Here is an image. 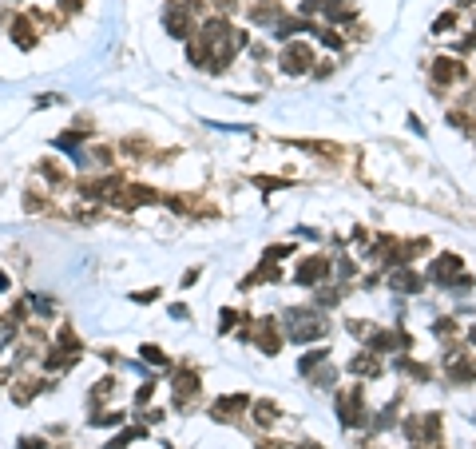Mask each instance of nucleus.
I'll use <instances>...</instances> for the list:
<instances>
[{"label":"nucleus","instance_id":"nucleus-5","mask_svg":"<svg viewBox=\"0 0 476 449\" xmlns=\"http://www.w3.org/2000/svg\"><path fill=\"white\" fill-rule=\"evenodd\" d=\"M111 203L123 211H135V207H147V203H159V191L155 187H143V183H127V187H119V195Z\"/></svg>","mask_w":476,"mask_h":449},{"label":"nucleus","instance_id":"nucleus-1","mask_svg":"<svg viewBox=\"0 0 476 449\" xmlns=\"http://www.w3.org/2000/svg\"><path fill=\"white\" fill-rule=\"evenodd\" d=\"M286 334L294 342H314L330 334V318H321V310H290L286 314Z\"/></svg>","mask_w":476,"mask_h":449},{"label":"nucleus","instance_id":"nucleus-38","mask_svg":"<svg viewBox=\"0 0 476 449\" xmlns=\"http://www.w3.org/2000/svg\"><path fill=\"white\" fill-rule=\"evenodd\" d=\"M298 449H321V446H317V441H301Z\"/></svg>","mask_w":476,"mask_h":449},{"label":"nucleus","instance_id":"nucleus-2","mask_svg":"<svg viewBox=\"0 0 476 449\" xmlns=\"http://www.w3.org/2000/svg\"><path fill=\"white\" fill-rule=\"evenodd\" d=\"M238 338H246V342H258V350L262 354H278L282 346V330H278V322L274 318H258V322H246Z\"/></svg>","mask_w":476,"mask_h":449},{"label":"nucleus","instance_id":"nucleus-30","mask_svg":"<svg viewBox=\"0 0 476 449\" xmlns=\"http://www.w3.org/2000/svg\"><path fill=\"white\" fill-rule=\"evenodd\" d=\"M16 449H48V441H44V437H20Z\"/></svg>","mask_w":476,"mask_h":449},{"label":"nucleus","instance_id":"nucleus-17","mask_svg":"<svg viewBox=\"0 0 476 449\" xmlns=\"http://www.w3.org/2000/svg\"><path fill=\"white\" fill-rule=\"evenodd\" d=\"M108 394H115V378H99V385H95L92 394H88V405H92V410H99Z\"/></svg>","mask_w":476,"mask_h":449},{"label":"nucleus","instance_id":"nucleus-6","mask_svg":"<svg viewBox=\"0 0 476 449\" xmlns=\"http://www.w3.org/2000/svg\"><path fill=\"white\" fill-rule=\"evenodd\" d=\"M361 398H365V390L361 385H349L346 394H337V401H341V426H365V405H361Z\"/></svg>","mask_w":476,"mask_h":449},{"label":"nucleus","instance_id":"nucleus-7","mask_svg":"<svg viewBox=\"0 0 476 449\" xmlns=\"http://www.w3.org/2000/svg\"><path fill=\"white\" fill-rule=\"evenodd\" d=\"M171 390H175V410H187L190 401L199 398L203 385H199V374H195V370H179L175 382H171Z\"/></svg>","mask_w":476,"mask_h":449},{"label":"nucleus","instance_id":"nucleus-10","mask_svg":"<svg viewBox=\"0 0 476 449\" xmlns=\"http://www.w3.org/2000/svg\"><path fill=\"white\" fill-rule=\"evenodd\" d=\"M428 76H433V84H437V88H448V84L464 80V64L448 60V56H437V60L428 64Z\"/></svg>","mask_w":476,"mask_h":449},{"label":"nucleus","instance_id":"nucleus-20","mask_svg":"<svg viewBox=\"0 0 476 449\" xmlns=\"http://www.w3.org/2000/svg\"><path fill=\"white\" fill-rule=\"evenodd\" d=\"M139 358H143V362H151V366H171V358H167L163 346H155V342H147V346L139 350Z\"/></svg>","mask_w":476,"mask_h":449},{"label":"nucleus","instance_id":"nucleus-29","mask_svg":"<svg viewBox=\"0 0 476 449\" xmlns=\"http://www.w3.org/2000/svg\"><path fill=\"white\" fill-rule=\"evenodd\" d=\"M151 394H155V382H143L139 390H135V405H143V401H151Z\"/></svg>","mask_w":476,"mask_h":449},{"label":"nucleus","instance_id":"nucleus-21","mask_svg":"<svg viewBox=\"0 0 476 449\" xmlns=\"http://www.w3.org/2000/svg\"><path fill=\"white\" fill-rule=\"evenodd\" d=\"M139 437H147V430H143V426H135V430H127V433H119V437H111L103 449H127L131 441H139Z\"/></svg>","mask_w":476,"mask_h":449},{"label":"nucleus","instance_id":"nucleus-39","mask_svg":"<svg viewBox=\"0 0 476 449\" xmlns=\"http://www.w3.org/2000/svg\"><path fill=\"white\" fill-rule=\"evenodd\" d=\"M457 4H460V8H473L476 0H457Z\"/></svg>","mask_w":476,"mask_h":449},{"label":"nucleus","instance_id":"nucleus-24","mask_svg":"<svg viewBox=\"0 0 476 449\" xmlns=\"http://www.w3.org/2000/svg\"><path fill=\"white\" fill-rule=\"evenodd\" d=\"M326 358H330V350H310V354H306V358L298 362V370H301V374H314V370L321 366Z\"/></svg>","mask_w":476,"mask_h":449},{"label":"nucleus","instance_id":"nucleus-18","mask_svg":"<svg viewBox=\"0 0 476 449\" xmlns=\"http://www.w3.org/2000/svg\"><path fill=\"white\" fill-rule=\"evenodd\" d=\"M301 151H314V155H330V160H337L341 155V147L337 144H317V140H298Z\"/></svg>","mask_w":476,"mask_h":449},{"label":"nucleus","instance_id":"nucleus-31","mask_svg":"<svg viewBox=\"0 0 476 449\" xmlns=\"http://www.w3.org/2000/svg\"><path fill=\"white\" fill-rule=\"evenodd\" d=\"M317 36H321V44H330V48H341V44H346V40L333 32V28H330V32H317Z\"/></svg>","mask_w":476,"mask_h":449},{"label":"nucleus","instance_id":"nucleus-36","mask_svg":"<svg viewBox=\"0 0 476 449\" xmlns=\"http://www.w3.org/2000/svg\"><path fill=\"white\" fill-rule=\"evenodd\" d=\"M4 290H12V278H8V274L0 271V294H4Z\"/></svg>","mask_w":476,"mask_h":449},{"label":"nucleus","instance_id":"nucleus-25","mask_svg":"<svg viewBox=\"0 0 476 449\" xmlns=\"http://www.w3.org/2000/svg\"><path fill=\"white\" fill-rule=\"evenodd\" d=\"M453 28H457V12H444V17H437V20H433V32H437V36L453 32Z\"/></svg>","mask_w":476,"mask_h":449},{"label":"nucleus","instance_id":"nucleus-23","mask_svg":"<svg viewBox=\"0 0 476 449\" xmlns=\"http://www.w3.org/2000/svg\"><path fill=\"white\" fill-rule=\"evenodd\" d=\"M278 17H282L278 4H254L250 8V20H258V24H270V20H278Z\"/></svg>","mask_w":476,"mask_h":449},{"label":"nucleus","instance_id":"nucleus-9","mask_svg":"<svg viewBox=\"0 0 476 449\" xmlns=\"http://www.w3.org/2000/svg\"><path fill=\"white\" fill-rule=\"evenodd\" d=\"M330 271H333V262L326 255H310L298 267V274H294V278H298V287H317V283H321Z\"/></svg>","mask_w":476,"mask_h":449},{"label":"nucleus","instance_id":"nucleus-14","mask_svg":"<svg viewBox=\"0 0 476 449\" xmlns=\"http://www.w3.org/2000/svg\"><path fill=\"white\" fill-rule=\"evenodd\" d=\"M389 287L393 290H401V294H417L421 290V274H413V271H393V278H389Z\"/></svg>","mask_w":476,"mask_h":449},{"label":"nucleus","instance_id":"nucleus-15","mask_svg":"<svg viewBox=\"0 0 476 449\" xmlns=\"http://www.w3.org/2000/svg\"><path fill=\"white\" fill-rule=\"evenodd\" d=\"M40 175H44L52 187H68V171H63L56 160H40Z\"/></svg>","mask_w":476,"mask_h":449},{"label":"nucleus","instance_id":"nucleus-26","mask_svg":"<svg viewBox=\"0 0 476 449\" xmlns=\"http://www.w3.org/2000/svg\"><path fill=\"white\" fill-rule=\"evenodd\" d=\"M28 303H32V310H36V314H40V318H48V314H52V310H56V306H52V298H44V294H32Z\"/></svg>","mask_w":476,"mask_h":449},{"label":"nucleus","instance_id":"nucleus-33","mask_svg":"<svg viewBox=\"0 0 476 449\" xmlns=\"http://www.w3.org/2000/svg\"><path fill=\"white\" fill-rule=\"evenodd\" d=\"M433 330H437V334H453V330H457V322H453V318H441Z\"/></svg>","mask_w":476,"mask_h":449},{"label":"nucleus","instance_id":"nucleus-3","mask_svg":"<svg viewBox=\"0 0 476 449\" xmlns=\"http://www.w3.org/2000/svg\"><path fill=\"white\" fill-rule=\"evenodd\" d=\"M163 28H167L175 40H190L195 28H199V20H195V12H190L183 0H175V4H167V12H163Z\"/></svg>","mask_w":476,"mask_h":449},{"label":"nucleus","instance_id":"nucleus-8","mask_svg":"<svg viewBox=\"0 0 476 449\" xmlns=\"http://www.w3.org/2000/svg\"><path fill=\"white\" fill-rule=\"evenodd\" d=\"M8 40H12L20 52H32L36 44H40V36H36V24H32V17H12L8 20Z\"/></svg>","mask_w":476,"mask_h":449},{"label":"nucleus","instance_id":"nucleus-16","mask_svg":"<svg viewBox=\"0 0 476 449\" xmlns=\"http://www.w3.org/2000/svg\"><path fill=\"white\" fill-rule=\"evenodd\" d=\"M397 370H401V374H409V378H417V382H428V378H433V370L421 366V362H413V358H405V354L397 358Z\"/></svg>","mask_w":476,"mask_h":449},{"label":"nucleus","instance_id":"nucleus-35","mask_svg":"<svg viewBox=\"0 0 476 449\" xmlns=\"http://www.w3.org/2000/svg\"><path fill=\"white\" fill-rule=\"evenodd\" d=\"M195 283H199V267H190V271L183 274V287H195Z\"/></svg>","mask_w":476,"mask_h":449},{"label":"nucleus","instance_id":"nucleus-11","mask_svg":"<svg viewBox=\"0 0 476 449\" xmlns=\"http://www.w3.org/2000/svg\"><path fill=\"white\" fill-rule=\"evenodd\" d=\"M460 267H464V262H460V255H441L437 262H428V278H433L437 287H448V283L460 274Z\"/></svg>","mask_w":476,"mask_h":449},{"label":"nucleus","instance_id":"nucleus-28","mask_svg":"<svg viewBox=\"0 0 476 449\" xmlns=\"http://www.w3.org/2000/svg\"><path fill=\"white\" fill-rule=\"evenodd\" d=\"M219 330H222V334H226V330H235V322H242V318H246V314H235V310H222V314H219Z\"/></svg>","mask_w":476,"mask_h":449},{"label":"nucleus","instance_id":"nucleus-27","mask_svg":"<svg viewBox=\"0 0 476 449\" xmlns=\"http://www.w3.org/2000/svg\"><path fill=\"white\" fill-rule=\"evenodd\" d=\"M321 8H326V0H301V4H298V17H317Z\"/></svg>","mask_w":476,"mask_h":449},{"label":"nucleus","instance_id":"nucleus-19","mask_svg":"<svg viewBox=\"0 0 476 449\" xmlns=\"http://www.w3.org/2000/svg\"><path fill=\"white\" fill-rule=\"evenodd\" d=\"M254 421H258V426L278 421V405H274V401H254Z\"/></svg>","mask_w":476,"mask_h":449},{"label":"nucleus","instance_id":"nucleus-37","mask_svg":"<svg viewBox=\"0 0 476 449\" xmlns=\"http://www.w3.org/2000/svg\"><path fill=\"white\" fill-rule=\"evenodd\" d=\"M258 449H278V441H258Z\"/></svg>","mask_w":476,"mask_h":449},{"label":"nucleus","instance_id":"nucleus-13","mask_svg":"<svg viewBox=\"0 0 476 449\" xmlns=\"http://www.w3.org/2000/svg\"><path fill=\"white\" fill-rule=\"evenodd\" d=\"M349 370H353L357 378H377V374H381V362H377V354H373V350H365V354H357V358L349 362Z\"/></svg>","mask_w":476,"mask_h":449},{"label":"nucleus","instance_id":"nucleus-12","mask_svg":"<svg viewBox=\"0 0 476 449\" xmlns=\"http://www.w3.org/2000/svg\"><path fill=\"white\" fill-rule=\"evenodd\" d=\"M246 405H250L246 394H226V398H219L215 405H210V417H215V421H235Z\"/></svg>","mask_w":476,"mask_h":449},{"label":"nucleus","instance_id":"nucleus-32","mask_svg":"<svg viewBox=\"0 0 476 449\" xmlns=\"http://www.w3.org/2000/svg\"><path fill=\"white\" fill-rule=\"evenodd\" d=\"M131 298H135V303H155V298H159V290H135Z\"/></svg>","mask_w":476,"mask_h":449},{"label":"nucleus","instance_id":"nucleus-40","mask_svg":"<svg viewBox=\"0 0 476 449\" xmlns=\"http://www.w3.org/2000/svg\"><path fill=\"white\" fill-rule=\"evenodd\" d=\"M468 342H473V346H476V326H473V330H468Z\"/></svg>","mask_w":476,"mask_h":449},{"label":"nucleus","instance_id":"nucleus-22","mask_svg":"<svg viewBox=\"0 0 476 449\" xmlns=\"http://www.w3.org/2000/svg\"><path fill=\"white\" fill-rule=\"evenodd\" d=\"M127 417L119 414V410H95V417H92V426H99V430H103V426H111V430H115V426H123Z\"/></svg>","mask_w":476,"mask_h":449},{"label":"nucleus","instance_id":"nucleus-4","mask_svg":"<svg viewBox=\"0 0 476 449\" xmlns=\"http://www.w3.org/2000/svg\"><path fill=\"white\" fill-rule=\"evenodd\" d=\"M278 64H282V72H290V76H301V72H310V64H314V48L301 44V40H286Z\"/></svg>","mask_w":476,"mask_h":449},{"label":"nucleus","instance_id":"nucleus-34","mask_svg":"<svg viewBox=\"0 0 476 449\" xmlns=\"http://www.w3.org/2000/svg\"><path fill=\"white\" fill-rule=\"evenodd\" d=\"M79 4L83 0H60V12H79Z\"/></svg>","mask_w":476,"mask_h":449}]
</instances>
